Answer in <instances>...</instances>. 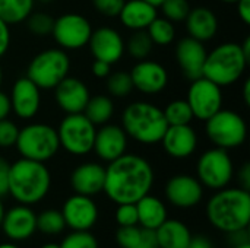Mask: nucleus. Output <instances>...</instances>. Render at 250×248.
<instances>
[{
    "label": "nucleus",
    "instance_id": "f257e3e1",
    "mask_svg": "<svg viewBox=\"0 0 250 248\" xmlns=\"http://www.w3.org/2000/svg\"><path fill=\"white\" fill-rule=\"evenodd\" d=\"M154 184L152 165L139 155L125 153L108 162L104 193L116 205L136 203L149 194Z\"/></svg>",
    "mask_w": 250,
    "mask_h": 248
},
{
    "label": "nucleus",
    "instance_id": "f03ea898",
    "mask_svg": "<svg viewBox=\"0 0 250 248\" xmlns=\"http://www.w3.org/2000/svg\"><path fill=\"white\" fill-rule=\"evenodd\" d=\"M209 224L224 234L248 229L250 224V193L237 187H224L207 203Z\"/></svg>",
    "mask_w": 250,
    "mask_h": 248
},
{
    "label": "nucleus",
    "instance_id": "7ed1b4c3",
    "mask_svg": "<svg viewBox=\"0 0 250 248\" xmlns=\"http://www.w3.org/2000/svg\"><path fill=\"white\" fill-rule=\"evenodd\" d=\"M51 174L44 162L21 158L10 164L9 194L19 205H37L50 191Z\"/></svg>",
    "mask_w": 250,
    "mask_h": 248
},
{
    "label": "nucleus",
    "instance_id": "20e7f679",
    "mask_svg": "<svg viewBox=\"0 0 250 248\" xmlns=\"http://www.w3.org/2000/svg\"><path fill=\"white\" fill-rule=\"evenodd\" d=\"M122 127L127 137L142 145H155L160 143L168 124L161 108L151 102L135 101L125 108Z\"/></svg>",
    "mask_w": 250,
    "mask_h": 248
},
{
    "label": "nucleus",
    "instance_id": "39448f33",
    "mask_svg": "<svg viewBox=\"0 0 250 248\" xmlns=\"http://www.w3.org/2000/svg\"><path fill=\"white\" fill-rule=\"evenodd\" d=\"M248 64L249 61L243 56L240 44L223 42L207 53L202 76L221 88L230 86L243 76Z\"/></svg>",
    "mask_w": 250,
    "mask_h": 248
},
{
    "label": "nucleus",
    "instance_id": "423d86ee",
    "mask_svg": "<svg viewBox=\"0 0 250 248\" xmlns=\"http://www.w3.org/2000/svg\"><path fill=\"white\" fill-rule=\"evenodd\" d=\"M22 158L47 162L56 156L60 149L57 129L45 123H31L19 129L15 143Z\"/></svg>",
    "mask_w": 250,
    "mask_h": 248
},
{
    "label": "nucleus",
    "instance_id": "0eeeda50",
    "mask_svg": "<svg viewBox=\"0 0 250 248\" xmlns=\"http://www.w3.org/2000/svg\"><path fill=\"white\" fill-rule=\"evenodd\" d=\"M69 56L60 48H47L31 60L26 69V77L40 89H54L69 76Z\"/></svg>",
    "mask_w": 250,
    "mask_h": 248
},
{
    "label": "nucleus",
    "instance_id": "6e6552de",
    "mask_svg": "<svg viewBox=\"0 0 250 248\" xmlns=\"http://www.w3.org/2000/svg\"><path fill=\"white\" fill-rule=\"evenodd\" d=\"M207 136L215 148L234 149L242 146L248 137V124L245 118L233 110H220L207 121Z\"/></svg>",
    "mask_w": 250,
    "mask_h": 248
},
{
    "label": "nucleus",
    "instance_id": "1a4fd4ad",
    "mask_svg": "<svg viewBox=\"0 0 250 248\" xmlns=\"http://www.w3.org/2000/svg\"><path fill=\"white\" fill-rule=\"evenodd\" d=\"M94 126L83 113L66 114L57 129L60 146L70 155L83 156L92 152L94 139L97 133Z\"/></svg>",
    "mask_w": 250,
    "mask_h": 248
},
{
    "label": "nucleus",
    "instance_id": "9d476101",
    "mask_svg": "<svg viewBox=\"0 0 250 248\" xmlns=\"http://www.w3.org/2000/svg\"><path fill=\"white\" fill-rule=\"evenodd\" d=\"M233 175L234 165L226 149L212 148L199 156L196 164V178L204 187L221 190L230 184Z\"/></svg>",
    "mask_w": 250,
    "mask_h": 248
},
{
    "label": "nucleus",
    "instance_id": "9b49d317",
    "mask_svg": "<svg viewBox=\"0 0 250 248\" xmlns=\"http://www.w3.org/2000/svg\"><path fill=\"white\" fill-rule=\"evenodd\" d=\"M186 101L193 113V117L207 121L223 107L221 86L204 76L193 79L190 80Z\"/></svg>",
    "mask_w": 250,
    "mask_h": 248
},
{
    "label": "nucleus",
    "instance_id": "f8f14e48",
    "mask_svg": "<svg viewBox=\"0 0 250 248\" xmlns=\"http://www.w3.org/2000/svg\"><path fill=\"white\" fill-rule=\"evenodd\" d=\"M92 34L91 22L81 13H64L54 19L51 35L64 50H79L85 47Z\"/></svg>",
    "mask_w": 250,
    "mask_h": 248
},
{
    "label": "nucleus",
    "instance_id": "ddd939ff",
    "mask_svg": "<svg viewBox=\"0 0 250 248\" xmlns=\"http://www.w3.org/2000/svg\"><path fill=\"white\" fill-rule=\"evenodd\" d=\"M166 199L179 209H192L202 202L204 186L196 177L189 174H177L171 177L164 187Z\"/></svg>",
    "mask_w": 250,
    "mask_h": 248
},
{
    "label": "nucleus",
    "instance_id": "4468645a",
    "mask_svg": "<svg viewBox=\"0 0 250 248\" xmlns=\"http://www.w3.org/2000/svg\"><path fill=\"white\" fill-rule=\"evenodd\" d=\"M60 212L72 231H89L98 221V208L92 197L76 193L63 203Z\"/></svg>",
    "mask_w": 250,
    "mask_h": 248
},
{
    "label": "nucleus",
    "instance_id": "2eb2a0df",
    "mask_svg": "<svg viewBox=\"0 0 250 248\" xmlns=\"http://www.w3.org/2000/svg\"><path fill=\"white\" fill-rule=\"evenodd\" d=\"M129 73L133 82V88L146 95L163 92L168 83V73L166 67L152 60H139Z\"/></svg>",
    "mask_w": 250,
    "mask_h": 248
},
{
    "label": "nucleus",
    "instance_id": "dca6fc26",
    "mask_svg": "<svg viewBox=\"0 0 250 248\" xmlns=\"http://www.w3.org/2000/svg\"><path fill=\"white\" fill-rule=\"evenodd\" d=\"M88 45L95 60H101L108 64L117 63L125 54V41L122 35L110 26L92 31Z\"/></svg>",
    "mask_w": 250,
    "mask_h": 248
},
{
    "label": "nucleus",
    "instance_id": "f3484780",
    "mask_svg": "<svg viewBox=\"0 0 250 248\" xmlns=\"http://www.w3.org/2000/svg\"><path fill=\"white\" fill-rule=\"evenodd\" d=\"M12 111L22 120L37 115L41 105V89L26 76L15 80L10 92Z\"/></svg>",
    "mask_w": 250,
    "mask_h": 248
},
{
    "label": "nucleus",
    "instance_id": "a211bd4d",
    "mask_svg": "<svg viewBox=\"0 0 250 248\" xmlns=\"http://www.w3.org/2000/svg\"><path fill=\"white\" fill-rule=\"evenodd\" d=\"M127 149V134L122 126L117 124H103L95 133L92 151L97 156L105 162H111L126 153Z\"/></svg>",
    "mask_w": 250,
    "mask_h": 248
},
{
    "label": "nucleus",
    "instance_id": "6ab92c4d",
    "mask_svg": "<svg viewBox=\"0 0 250 248\" xmlns=\"http://www.w3.org/2000/svg\"><path fill=\"white\" fill-rule=\"evenodd\" d=\"M89 96H91V94H89L88 86L78 77L66 76L54 88L56 104L66 114L83 113V110L89 101Z\"/></svg>",
    "mask_w": 250,
    "mask_h": 248
},
{
    "label": "nucleus",
    "instance_id": "aec40b11",
    "mask_svg": "<svg viewBox=\"0 0 250 248\" xmlns=\"http://www.w3.org/2000/svg\"><path fill=\"white\" fill-rule=\"evenodd\" d=\"M164 152L176 159H185L195 153L198 148V134L190 124L168 126L160 140Z\"/></svg>",
    "mask_w": 250,
    "mask_h": 248
},
{
    "label": "nucleus",
    "instance_id": "412c9836",
    "mask_svg": "<svg viewBox=\"0 0 250 248\" xmlns=\"http://www.w3.org/2000/svg\"><path fill=\"white\" fill-rule=\"evenodd\" d=\"M12 241H25L37 231V213L26 205H18L4 212L0 227Z\"/></svg>",
    "mask_w": 250,
    "mask_h": 248
},
{
    "label": "nucleus",
    "instance_id": "4be33fe9",
    "mask_svg": "<svg viewBox=\"0 0 250 248\" xmlns=\"http://www.w3.org/2000/svg\"><path fill=\"white\" fill-rule=\"evenodd\" d=\"M207 48L204 42L192 38L185 37L176 45V60L180 66L183 75L189 79H198L202 76L204 63L207 58Z\"/></svg>",
    "mask_w": 250,
    "mask_h": 248
},
{
    "label": "nucleus",
    "instance_id": "5701e85b",
    "mask_svg": "<svg viewBox=\"0 0 250 248\" xmlns=\"http://www.w3.org/2000/svg\"><path fill=\"white\" fill-rule=\"evenodd\" d=\"M105 168L97 162L78 165L70 174V187L76 194L94 197L104 190Z\"/></svg>",
    "mask_w": 250,
    "mask_h": 248
},
{
    "label": "nucleus",
    "instance_id": "b1692460",
    "mask_svg": "<svg viewBox=\"0 0 250 248\" xmlns=\"http://www.w3.org/2000/svg\"><path fill=\"white\" fill-rule=\"evenodd\" d=\"M185 22L189 37L201 42L212 39L218 32V18L214 10L205 6L190 9Z\"/></svg>",
    "mask_w": 250,
    "mask_h": 248
},
{
    "label": "nucleus",
    "instance_id": "393cba45",
    "mask_svg": "<svg viewBox=\"0 0 250 248\" xmlns=\"http://www.w3.org/2000/svg\"><path fill=\"white\" fill-rule=\"evenodd\" d=\"M119 18L132 31H144L157 18V7L145 0H126Z\"/></svg>",
    "mask_w": 250,
    "mask_h": 248
},
{
    "label": "nucleus",
    "instance_id": "a878e982",
    "mask_svg": "<svg viewBox=\"0 0 250 248\" xmlns=\"http://www.w3.org/2000/svg\"><path fill=\"white\" fill-rule=\"evenodd\" d=\"M135 205L138 210V225H141V228L155 231L168 218L164 202L155 196L146 194Z\"/></svg>",
    "mask_w": 250,
    "mask_h": 248
},
{
    "label": "nucleus",
    "instance_id": "bb28decb",
    "mask_svg": "<svg viewBox=\"0 0 250 248\" xmlns=\"http://www.w3.org/2000/svg\"><path fill=\"white\" fill-rule=\"evenodd\" d=\"M155 237L160 248H186L192 234L186 224L177 219H166L157 229Z\"/></svg>",
    "mask_w": 250,
    "mask_h": 248
},
{
    "label": "nucleus",
    "instance_id": "cd10ccee",
    "mask_svg": "<svg viewBox=\"0 0 250 248\" xmlns=\"http://www.w3.org/2000/svg\"><path fill=\"white\" fill-rule=\"evenodd\" d=\"M83 114L94 126L107 124L114 114V102L107 95L89 96V101L83 110Z\"/></svg>",
    "mask_w": 250,
    "mask_h": 248
},
{
    "label": "nucleus",
    "instance_id": "c85d7f7f",
    "mask_svg": "<svg viewBox=\"0 0 250 248\" xmlns=\"http://www.w3.org/2000/svg\"><path fill=\"white\" fill-rule=\"evenodd\" d=\"M35 0H0V19L7 25L23 22L34 9Z\"/></svg>",
    "mask_w": 250,
    "mask_h": 248
},
{
    "label": "nucleus",
    "instance_id": "c756f323",
    "mask_svg": "<svg viewBox=\"0 0 250 248\" xmlns=\"http://www.w3.org/2000/svg\"><path fill=\"white\" fill-rule=\"evenodd\" d=\"M146 32L152 39V42L157 45H168L176 38V28L173 22L166 18L157 16L146 28Z\"/></svg>",
    "mask_w": 250,
    "mask_h": 248
},
{
    "label": "nucleus",
    "instance_id": "7c9ffc66",
    "mask_svg": "<svg viewBox=\"0 0 250 248\" xmlns=\"http://www.w3.org/2000/svg\"><path fill=\"white\" fill-rule=\"evenodd\" d=\"M163 113H164V117H166L168 126L190 124V121L195 118L186 99H174V101H171L170 104L166 105Z\"/></svg>",
    "mask_w": 250,
    "mask_h": 248
},
{
    "label": "nucleus",
    "instance_id": "2f4dec72",
    "mask_svg": "<svg viewBox=\"0 0 250 248\" xmlns=\"http://www.w3.org/2000/svg\"><path fill=\"white\" fill-rule=\"evenodd\" d=\"M152 47H154V42L149 38L146 29L133 31L127 44H125V51H127L136 60H145L151 54Z\"/></svg>",
    "mask_w": 250,
    "mask_h": 248
},
{
    "label": "nucleus",
    "instance_id": "473e14b6",
    "mask_svg": "<svg viewBox=\"0 0 250 248\" xmlns=\"http://www.w3.org/2000/svg\"><path fill=\"white\" fill-rule=\"evenodd\" d=\"M66 228L63 215L60 210L47 209L37 215V231L45 235H59Z\"/></svg>",
    "mask_w": 250,
    "mask_h": 248
},
{
    "label": "nucleus",
    "instance_id": "72a5a7b5",
    "mask_svg": "<svg viewBox=\"0 0 250 248\" xmlns=\"http://www.w3.org/2000/svg\"><path fill=\"white\" fill-rule=\"evenodd\" d=\"M105 88L108 94L114 98H126L133 91V82L129 72H114L107 76Z\"/></svg>",
    "mask_w": 250,
    "mask_h": 248
},
{
    "label": "nucleus",
    "instance_id": "f704fd0d",
    "mask_svg": "<svg viewBox=\"0 0 250 248\" xmlns=\"http://www.w3.org/2000/svg\"><path fill=\"white\" fill-rule=\"evenodd\" d=\"M26 20V26L28 29L38 37H47L51 34L53 31V25H54V19L44 13V12H31L29 16L25 19Z\"/></svg>",
    "mask_w": 250,
    "mask_h": 248
},
{
    "label": "nucleus",
    "instance_id": "c9c22d12",
    "mask_svg": "<svg viewBox=\"0 0 250 248\" xmlns=\"http://www.w3.org/2000/svg\"><path fill=\"white\" fill-rule=\"evenodd\" d=\"M166 19L171 22H182L186 19L189 10L192 9L188 0H164L160 4Z\"/></svg>",
    "mask_w": 250,
    "mask_h": 248
},
{
    "label": "nucleus",
    "instance_id": "e433bc0d",
    "mask_svg": "<svg viewBox=\"0 0 250 248\" xmlns=\"http://www.w3.org/2000/svg\"><path fill=\"white\" fill-rule=\"evenodd\" d=\"M60 248H98V241L89 231H72L64 237Z\"/></svg>",
    "mask_w": 250,
    "mask_h": 248
},
{
    "label": "nucleus",
    "instance_id": "4c0bfd02",
    "mask_svg": "<svg viewBox=\"0 0 250 248\" xmlns=\"http://www.w3.org/2000/svg\"><path fill=\"white\" fill-rule=\"evenodd\" d=\"M142 228L138 225L133 227H119L116 232V243L120 248H133L141 240Z\"/></svg>",
    "mask_w": 250,
    "mask_h": 248
},
{
    "label": "nucleus",
    "instance_id": "58836bf2",
    "mask_svg": "<svg viewBox=\"0 0 250 248\" xmlns=\"http://www.w3.org/2000/svg\"><path fill=\"white\" fill-rule=\"evenodd\" d=\"M116 222L119 227H133L138 225V210L135 203H123L117 205L114 213Z\"/></svg>",
    "mask_w": 250,
    "mask_h": 248
},
{
    "label": "nucleus",
    "instance_id": "ea45409f",
    "mask_svg": "<svg viewBox=\"0 0 250 248\" xmlns=\"http://www.w3.org/2000/svg\"><path fill=\"white\" fill-rule=\"evenodd\" d=\"M18 133H19V127L13 121L7 118L0 120V148L15 146Z\"/></svg>",
    "mask_w": 250,
    "mask_h": 248
},
{
    "label": "nucleus",
    "instance_id": "a19ab883",
    "mask_svg": "<svg viewBox=\"0 0 250 248\" xmlns=\"http://www.w3.org/2000/svg\"><path fill=\"white\" fill-rule=\"evenodd\" d=\"M94 9L105 18L119 16L126 0H91Z\"/></svg>",
    "mask_w": 250,
    "mask_h": 248
},
{
    "label": "nucleus",
    "instance_id": "79ce46f5",
    "mask_svg": "<svg viewBox=\"0 0 250 248\" xmlns=\"http://www.w3.org/2000/svg\"><path fill=\"white\" fill-rule=\"evenodd\" d=\"M9 170H10V164L3 156H0V197L1 199L9 194Z\"/></svg>",
    "mask_w": 250,
    "mask_h": 248
},
{
    "label": "nucleus",
    "instance_id": "37998d69",
    "mask_svg": "<svg viewBox=\"0 0 250 248\" xmlns=\"http://www.w3.org/2000/svg\"><path fill=\"white\" fill-rule=\"evenodd\" d=\"M133 248H160L158 247L157 237H155V231L142 228L141 240H139V243H138Z\"/></svg>",
    "mask_w": 250,
    "mask_h": 248
},
{
    "label": "nucleus",
    "instance_id": "c03bdc74",
    "mask_svg": "<svg viewBox=\"0 0 250 248\" xmlns=\"http://www.w3.org/2000/svg\"><path fill=\"white\" fill-rule=\"evenodd\" d=\"M10 45V29L9 25L0 19V57L6 54Z\"/></svg>",
    "mask_w": 250,
    "mask_h": 248
},
{
    "label": "nucleus",
    "instance_id": "a18cd8bd",
    "mask_svg": "<svg viewBox=\"0 0 250 248\" xmlns=\"http://www.w3.org/2000/svg\"><path fill=\"white\" fill-rule=\"evenodd\" d=\"M111 72V64L105 63V61H101V60H95L92 63V75L95 77H107Z\"/></svg>",
    "mask_w": 250,
    "mask_h": 248
},
{
    "label": "nucleus",
    "instance_id": "49530a36",
    "mask_svg": "<svg viewBox=\"0 0 250 248\" xmlns=\"http://www.w3.org/2000/svg\"><path fill=\"white\" fill-rule=\"evenodd\" d=\"M237 13L245 25H250V0H237Z\"/></svg>",
    "mask_w": 250,
    "mask_h": 248
},
{
    "label": "nucleus",
    "instance_id": "de8ad7c7",
    "mask_svg": "<svg viewBox=\"0 0 250 248\" xmlns=\"http://www.w3.org/2000/svg\"><path fill=\"white\" fill-rule=\"evenodd\" d=\"M229 238H230V244L234 247V246H240V244H245V243H250V237L248 229H242V231H236V232H231V234H227Z\"/></svg>",
    "mask_w": 250,
    "mask_h": 248
},
{
    "label": "nucleus",
    "instance_id": "09e8293b",
    "mask_svg": "<svg viewBox=\"0 0 250 248\" xmlns=\"http://www.w3.org/2000/svg\"><path fill=\"white\" fill-rule=\"evenodd\" d=\"M239 183H240V187L245 189V190H250V164L249 162H245L243 167L240 168L239 171Z\"/></svg>",
    "mask_w": 250,
    "mask_h": 248
},
{
    "label": "nucleus",
    "instance_id": "8fccbe9b",
    "mask_svg": "<svg viewBox=\"0 0 250 248\" xmlns=\"http://www.w3.org/2000/svg\"><path fill=\"white\" fill-rule=\"evenodd\" d=\"M186 248H214V246H212L211 240L204 235H196V237L192 235Z\"/></svg>",
    "mask_w": 250,
    "mask_h": 248
},
{
    "label": "nucleus",
    "instance_id": "3c124183",
    "mask_svg": "<svg viewBox=\"0 0 250 248\" xmlns=\"http://www.w3.org/2000/svg\"><path fill=\"white\" fill-rule=\"evenodd\" d=\"M10 111H12V107H10L9 95H6L4 92L0 91V120L7 118V115H9Z\"/></svg>",
    "mask_w": 250,
    "mask_h": 248
},
{
    "label": "nucleus",
    "instance_id": "603ef678",
    "mask_svg": "<svg viewBox=\"0 0 250 248\" xmlns=\"http://www.w3.org/2000/svg\"><path fill=\"white\" fill-rule=\"evenodd\" d=\"M240 48H242L243 56L246 57V60L250 63V37H246V38H245V41L240 44Z\"/></svg>",
    "mask_w": 250,
    "mask_h": 248
},
{
    "label": "nucleus",
    "instance_id": "864d4df0",
    "mask_svg": "<svg viewBox=\"0 0 250 248\" xmlns=\"http://www.w3.org/2000/svg\"><path fill=\"white\" fill-rule=\"evenodd\" d=\"M243 99H245V104L249 105L250 104V79L245 80V85H243Z\"/></svg>",
    "mask_w": 250,
    "mask_h": 248
},
{
    "label": "nucleus",
    "instance_id": "5fc2aeb1",
    "mask_svg": "<svg viewBox=\"0 0 250 248\" xmlns=\"http://www.w3.org/2000/svg\"><path fill=\"white\" fill-rule=\"evenodd\" d=\"M4 205H3V200L0 197V227H1V222H3V218H4Z\"/></svg>",
    "mask_w": 250,
    "mask_h": 248
},
{
    "label": "nucleus",
    "instance_id": "6e6d98bb",
    "mask_svg": "<svg viewBox=\"0 0 250 248\" xmlns=\"http://www.w3.org/2000/svg\"><path fill=\"white\" fill-rule=\"evenodd\" d=\"M0 248H21L19 246H16V244H13V243H3V244H0Z\"/></svg>",
    "mask_w": 250,
    "mask_h": 248
},
{
    "label": "nucleus",
    "instance_id": "4d7b16f0",
    "mask_svg": "<svg viewBox=\"0 0 250 248\" xmlns=\"http://www.w3.org/2000/svg\"><path fill=\"white\" fill-rule=\"evenodd\" d=\"M145 1H148V3H151V4H154L155 7H158L164 0H145Z\"/></svg>",
    "mask_w": 250,
    "mask_h": 248
},
{
    "label": "nucleus",
    "instance_id": "13d9d810",
    "mask_svg": "<svg viewBox=\"0 0 250 248\" xmlns=\"http://www.w3.org/2000/svg\"><path fill=\"white\" fill-rule=\"evenodd\" d=\"M41 248H60V244H54V243H48V244H44Z\"/></svg>",
    "mask_w": 250,
    "mask_h": 248
},
{
    "label": "nucleus",
    "instance_id": "bf43d9fd",
    "mask_svg": "<svg viewBox=\"0 0 250 248\" xmlns=\"http://www.w3.org/2000/svg\"><path fill=\"white\" fill-rule=\"evenodd\" d=\"M233 248H250V243H245V244H240V246H234Z\"/></svg>",
    "mask_w": 250,
    "mask_h": 248
},
{
    "label": "nucleus",
    "instance_id": "052dcab7",
    "mask_svg": "<svg viewBox=\"0 0 250 248\" xmlns=\"http://www.w3.org/2000/svg\"><path fill=\"white\" fill-rule=\"evenodd\" d=\"M35 1H40V3H42V4H48V3H51V1H54V0H35Z\"/></svg>",
    "mask_w": 250,
    "mask_h": 248
},
{
    "label": "nucleus",
    "instance_id": "680f3d73",
    "mask_svg": "<svg viewBox=\"0 0 250 248\" xmlns=\"http://www.w3.org/2000/svg\"><path fill=\"white\" fill-rule=\"evenodd\" d=\"M223 3H230V4H233V3H237V0H221Z\"/></svg>",
    "mask_w": 250,
    "mask_h": 248
},
{
    "label": "nucleus",
    "instance_id": "e2e57ef3",
    "mask_svg": "<svg viewBox=\"0 0 250 248\" xmlns=\"http://www.w3.org/2000/svg\"><path fill=\"white\" fill-rule=\"evenodd\" d=\"M1 80H3V72H1V67H0V85H1Z\"/></svg>",
    "mask_w": 250,
    "mask_h": 248
}]
</instances>
